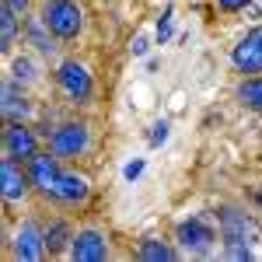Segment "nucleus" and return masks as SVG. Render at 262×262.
Returning <instances> with one entry per match:
<instances>
[{"label": "nucleus", "mask_w": 262, "mask_h": 262, "mask_svg": "<svg viewBox=\"0 0 262 262\" xmlns=\"http://www.w3.org/2000/svg\"><path fill=\"white\" fill-rule=\"evenodd\" d=\"M231 63H234L242 74H259L262 70V28L252 32V35H245V39L234 46Z\"/></svg>", "instance_id": "3"}, {"label": "nucleus", "mask_w": 262, "mask_h": 262, "mask_svg": "<svg viewBox=\"0 0 262 262\" xmlns=\"http://www.w3.org/2000/svg\"><path fill=\"white\" fill-rule=\"evenodd\" d=\"M231 259H252V248H227Z\"/></svg>", "instance_id": "23"}, {"label": "nucleus", "mask_w": 262, "mask_h": 262, "mask_svg": "<svg viewBox=\"0 0 262 262\" xmlns=\"http://www.w3.org/2000/svg\"><path fill=\"white\" fill-rule=\"evenodd\" d=\"M49 196H56V200L63 203H77L88 196V182L81 179V175H56V182H53V189H49Z\"/></svg>", "instance_id": "10"}, {"label": "nucleus", "mask_w": 262, "mask_h": 262, "mask_svg": "<svg viewBox=\"0 0 262 262\" xmlns=\"http://www.w3.org/2000/svg\"><path fill=\"white\" fill-rule=\"evenodd\" d=\"M84 147H88V129H84L81 122H67V126H60L53 133V154H60V158L81 154Z\"/></svg>", "instance_id": "4"}, {"label": "nucleus", "mask_w": 262, "mask_h": 262, "mask_svg": "<svg viewBox=\"0 0 262 262\" xmlns=\"http://www.w3.org/2000/svg\"><path fill=\"white\" fill-rule=\"evenodd\" d=\"M18 108H21V112L28 108V105H25V98L18 101L14 88H4V116H7V119H14V116H18Z\"/></svg>", "instance_id": "17"}, {"label": "nucleus", "mask_w": 262, "mask_h": 262, "mask_svg": "<svg viewBox=\"0 0 262 262\" xmlns=\"http://www.w3.org/2000/svg\"><path fill=\"white\" fill-rule=\"evenodd\" d=\"M0 182H4V200H21L25 196V189H28V179L21 175V168L14 164V158L7 154L4 158V164H0Z\"/></svg>", "instance_id": "9"}, {"label": "nucleus", "mask_w": 262, "mask_h": 262, "mask_svg": "<svg viewBox=\"0 0 262 262\" xmlns=\"http://www.w3.org/2000/svg\"><path fill=\"white\" fill-rule=\"evenodd\" d=\"M63 245H67V227H63V224H53V227L46 231V248H49V252H60Z\"/></svg>", "instance_id": "16"}, {"label": "nucleus", "mask_w": 262, "mask_h": 262, "mask_svg": "<svg viewBox=\"0 0 262 262\" xmlns=\"http://www.w3.org/2000/svg\"><path fill=\"white\" fill-rule=\"evenodd\" d=\"M245 4H252V0H221V7H224V11H242Z\"/></svg>", "instance_id": "22"}, {"label": "nucleus", "mask_w": 262, "mask_h": 262, "mask_svg": "<svg viewBox=\"0 0 262 262\" xmlns=\"http://www.w3.org/2000/svg\"><path fill=\"white\" fill-rule=\"evenodd\" d=\"M133 53H137V56H143V53H147V39H143V35L133 42Z\"/></svg>", "instance_id": "24"}, {"label": "nucleus", "mask_w": 262, "mask_h": 262, "mask_svg": "<svg viewBox=\"0 0 262 262\" xmlns=\"http://www.w3.org/2000/svg\"><path fill=\"white\" fill-rule=\"evenodd\" d=\"M42 21H46V28H49L53 35H60V39H74V35L81 32V11H77L74 0H49L46 11H42Z\"/></svg>", "instance_id": "1"}, {"label": "nucleus", "mask_w": 262, "mask_h": 262, "mask_svg": "<svg viewBox=\"0 0 262 262\" xmlns=\"http://www.w3.org/2000/svg\"><path fill=\"white\" fill-rule=\"evenodd\" d=\"M140 259L143 262H168V259H175V252L164 242H158V238H147V242L140 245Z\"/></svg>", "instance_id": "14"}, {"label": "nucleus", "mask_w": 262, "mask_h": 262, "mask_svg": "<svg viewBox=\"0 0 262 262\" xmlns=\"http://www.w3.org/2000/svg\"><path fill=\"white\" fill-rule=\"evenodd\" d=\"M168 140V122H154V126H150V143H154V147H161V143Z\"/></svg>", "instance_id": "19"}, {"label": "nucleus", "mask_w": 262, "mask_h": 262, "mask_svg": "<svg viewBox=\"0 0 262 262\" xmlns=\"http://www.w3.org/2000/svg\"><path fill=\"white\" fill-rule=\"evenodd\" d=\"M56 175H60V171H56V164H53L49 154H35V158H32V182L39 185L46 196H49V189H53Z\"/></svg>", "instance_id": "12"}, {"label": "nucleus", "mask_w": 262, "mask_h": 262, "mask_svg": "<svg viewBox=\"0 0 262 262\" xmlns=\"http://www.w3.org/2000/svg\"><path fill=\"white\" fill-rule=\"evenodd\" d=\"M42 248H46V242H42L39 227L35 224H21L18 238H14V255L25 262H35V259H42Z\"/></svg>", "instance_id": "8"}, {"label": "nucleus", "mask_w": 262, "mask_h": 262, "mask_svg": "<svg viewBox=\"0 0 262 262\" xmlns=\"http://www.w3.org/2000/svg\"><path fill=\"white\" fill-rule=\"evenodd\" d=\"M140 171H143V161H133V164H126V171H122V175H126V179L133 182L137 175H140Z\"/></svg>", "instance_id": "21"}, {"label": "nucleus", "mask_w": 262, "mask_h": 262, "mask_svg": "<svg viewBox=\"0 0 262 262\" xmlns=\"http://www.w3.org/2000/svg\"><path fill=\"white\" fill-rule=\"evenodd\" d=\"M11 4H14L18 11H25V7H28V0H11Z\"/></svg>", "instance_id": "25"}, {"label": "nucleus", "mask_w": 262, "mask_h": 262, "mask_svg": "<svg viewBox=\"0 0 262 262\" xmlns=\"http://www.w3.org/2000/svg\"><path fill=\"white\" fill-rule=\"evenodd\" d=\"M221 234L227 248H248L259 242V227L238 210H221Z\"/></svg>", "instance_id": "2"}, {"label": "nucleus", "mask_w": 262, "mask_h": 262, "mask_svg": "<svg viewBox=\"0 0 262 262\" xmlns=\"http://www.w3.org/2000/svg\"><path fill=\"white\" fill-rule=\"evenodd\" d=\"M14 77H18V81H32V77H35V74H32V63L28 60H14Z\"/></svg>", "instance_id": "20"}, {"label": "nucleus", "mask_w": 262, "mask_h": 262, "mask_svg": "<svg viewBox=\"0 0 262 262\" xmlns=\"http://www.w3.org/2000/svg\"><path fill=\"white\" fill-rule=\"evenodd\" d=\"M7 154L11 158H35V137L21 122H11L7 126Z\"/></svg>", "instance_id": "11"}, {"label": "nucleus", "mask_w": 262, "mask_h": 262, "mask_svg": "<svg viewBox=\"0 0 262 262\" xmlns=\"http://www.w3.org/2000/svg\"><path fill=\"white\" fill-rule=\"evenodd\" d=\"M105 238H101L98 231H81L77 238H74V245H70V255L77 262H101L105 259Z\"/></svg>", "instance_id": "7"}, {"label": "nucleus", "mask_w": 262, "mask_h": 262, "mask_svg": "<svg viewBox=\"0 0 262 262\" xmlns=\"http://www.w3.org/2000/svg\"><path fill=\"white\" fill-rule=\"evenodd\" d=\"M242 101L262 112V81H245L242 84Z\"/></svg>", "instance_id": "15"}, {"label": "nucleus", "mask_w": 262, "mask_h": 262, "mask_svg": "<svg viewBox=\"0 0 262 262\" xmlns=\"http://www.w3.org/2000/svg\"><path fill=\"white\" fill-rule=\"evenodd\" d=\"M171 18H175V11H171V7H168L161 18H158V32H154V35H158V42H168V35H171Z\"/></svg>", "instance_id": "18"}, {"label": "nucleus", "mask_w": 262, "mask_h": 262, "mask_svg": "<svg viewBox=\"0 0 262 262\" xmlns=\"http://www.w3.org/2000/svg\"><path fill=\"white\" fill-rule=\"evenodd\" d=\"M56 77H60L63 91H67L70 98L84 101L88 95H91V74L84 70L81 63H74V60H70V63H63V67H60V74H56Z\"/></svg>", "instance_id": "5"}, {"label": "nucleus", "mask_w": 262, "mask_h": 262, "mask_svg": "<svg viewBox=\"0 0 262 262\" xmlns=\"http://www.w3.org/2000/svg\"><path fill=\"white\" fill-rule=\"evenodd\" d=\"M179 242L192 252H206L210 242H213V227L203 221V217H189V221L179 224Z\"/></svg>", "instance_id": "6"}, {"label": "nucleus", "mask_w": 262, "mask_h": 262, "mask_svg": "<svg viewBox=\"0 0 262 262\" xmlns=\"http://www.w3.org/2000/svg\"><path fill=\"white\" fill-rule=\"evenodd\" d=\"M14 4L11 0H4V7H0V49H7L11 42H14V32H18V21H14Z\"/></svg>", "instance_id": "13"}]
</instances>
